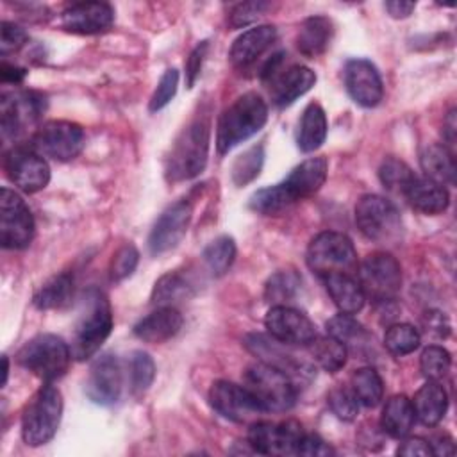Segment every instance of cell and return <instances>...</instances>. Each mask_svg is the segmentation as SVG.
Wrapping results in <instances>:
<instances>
[{
	"label": "cell",
	"instance_id": "bcb514c9",
	"mask_svg": "<svg viewBox=\"0 0 457 457\" xmlns=\"http://www.w3.org/2000/svg\"><path fill=\"white\" fill-rule=\"evenodd\" d=\"M177 87H179V71L175 68H170L159 79L157 87L150 98V104H148L150 112H155V111H161L162 107H166L171 102V98L175 96Z\"/></svg>",
	"mask_w": 457,
	"mask_h": 457
},
{
	"label": "cell",
	"instance_id": "c3c4849f",
	"mask_svg": "<svg viewBox=\"0 0 457 457\" xmlns=\"http://www.w3.org/2000/svg\"><path fill=\"white\" fill-rule=\"evenodd\" d=\"M268 9L266 2H243L237 4L228 14V25L232 29H241L255 21Z\"/></svg>",
	"mask_w": 457,
	"mask_h": 457
},
{
	"label": "cell",
	"instance_id": "44dd1931",
	"mask_svg": "<svg viewBox=\"0 0 457 457\" xmlns=\"http://www.w3.org/2000/svg\"><path fill=\"white\" fill-rule=\"evenodd\" d=\"M345 86L352 100L362 107H375L384 96V84L377 66L368 59H350L345 66Z\"/></svg>",
	"mask_w": 457,
	"mask_h": 457
},
{
	"label": "cell",
	"instance_id": "9a60e30c",
	"mask_svg": "<svg viewBox=\"0 0 457 457\" xmlns=\"http://www.w3.org/2000/svg\"><path fill=\"white\" fill-rule=\"evenodd\" d=\"M46 100L41 93L36 91H20V93H2L0 102V127L2 136L18 137L25 132L29 125L37 121L45 112Z\"/></svg>",
	"mask_w": 457,
	"mask_h": 457
},
{
	"label": "cell",
	"instance_id": "484cf974",
	"mask_svg": "<svg viewBox=\"0 0 457 457\" xmlns=\"http://www.w3.org/2000/svg\"><path fill=\"white\" fill-rule=\"evenodd\" d=\"M402 195L412 209L423 214H439L446 211L450 204L446 187L427 177H414Z\"/></svg>",
	"mask_w": 457,
	"mask_h": 457
},
{
	"label": "cell",
	"instance_id": "9f6ffc18",
	"mask_svg": "<svg viewBox=\"0 0 457 457\" xmlns=\"http://www.w3.org/2000/svg\"><path fill=\"white\" fill-rule=\"evenodd\" d=\"M0 75H2V80L4 82H12V84H18L25 79L27 75V70L21 68V66H16V64H9L7 61L2 62V68H0Z\"/></svg>",
	"mask_w": 457,
	"mask_h": 457
},
{
	"label": "cell",
	"instance_id": "60d3db41",
	"mask_svg": "<svg viewBox=\"0 0 457 457\" xmlns=\"http://www.w3.org/2000/svg\"><path fill=\"white\" fill-rule=\"evenodd\" d=\"M264 148L262 145H253L243 152L232 164V182L236 186H246L255 180L262 170Z\"/></svg>",
	"mask_w": 457,
	"mask_h": 457
},
{
	"label": "cell",
	"instance_id": "8d00e7d4",
	"mask_svg": "<svg viewBox=\"0 0 457 457\" xmlns=\"http://www.w3.org/2000/svg\"><path fill=\"white\" fill-rule=\"evenodd\" d=\"M189 295L191 286L187 284V280L180 273L170 271L155 282L150 300L157 307H175V303L182 302Z\"/></svg>",
	"mask_w": 457,
	"mask_h": 457
},
{
	"label": "cell",
	"instance_id": "d4e9b609",
	"mask_svg": "<svg viewBox=\"0 0 457 457\" xmlns=\"http://www.w3.org/2000/svg\"><path fill=\"white\" fill-rule=\"evenodd\" d=\"M182 314L175 307H157L134 325V336L145 343H164L182 328Z\"/></svg>",
	"mask_w": 457,
	"mask_h": 457
},
{
	"label": "cell",
	"instance_id": "4dcf8cb0",
	"mask_svg": "<svg viewBox=\"0 0 457 457\" xmlns=\"http://www.w3.org/2000/svg\"><path fill=\"white\" fill-rule=\"evenodd\" d=\"M414 421L416 416L412 402L405 395H395L386 402L380 416L382 432H386L391 437L402 439L411 432Z\"/></svg>",
	"mask_w": 457,
	"mask_h": 457
},
{
	"label": "cell",
	"instance_id": "91938a15",
	"mask_svg": "<svg viewBox=\"0 0 457 457\" xmlns=\"http://www.w3.org/2000/svg\"><path fill=\"white\" fill-rule=\"evenodd\" d=\"M4 377H2V386H5V382H7V375H9V359L4 355Z\"/></svg>",
	"mask_w": 457,
	"mask_h": 457
},
{
	"label": "cell",
	"instance_id": "681fc988",
	"mask_svg": "<svg viewBox=\"0 0 457 457\" xmlns=\"http://www.w3.org/2000/svg\"><path fill=\"white\" fill-rule=\"evenodd\" d=\"M2 37H0V48H2V55L5 57L9 52H16L20 50L25 43H27V32L11 23V21H2Z\"/></svg>",
	"mask_w": 457,
	"mask_h": 457
},
{
	"label": "cell",
	"instance_id": "5bb4252c",
	"mask_svg": "<svg viewBox=\"0 0 457 457\" xmlns=\"http://www.w3.org/2000/svg\"><path fill=\"white\" fill-rule=\"evenodd\" d=\"M7 179L23 193H37L50 182V166L30 145H16L4 154Z\"/></svg>",
	"mask_w": 457,
	"mask_h": 457
},
{
	"label": "cell",
	"instance_id": "6da1fadb",
	"mask_svg": "<svg viewBox=\"0 0 457 457\" xmlns=\"http://www.w3.org/2000/svg\"><path fill=\"white\" fill-rule=\"evenodd\" d=\"M328 162L325 157H311L291 170V173L278 184L262 187L250 196V209L264 214L277 216L289 205L314 195L325 184Z\"/></svg>",
	"mask_w": 457,
	"mask_h": 457
},
{
	"label": "cell",
	"instance_id": "680465c9",
	"mask_svg": "<svg viewBox=\"0 0 457 457\" xmlns=\"http://www.w3.org/2000/svg\"><path fill=\"white\" fill-rule=\"evenodd\" d=\"M430 448H432V453H436V455H453L455 453L453 441L448 436L436 437L434 443H430Z\"/></svg>",
	"mask_w": 457,
	"mask_h": 457
},
{
	"label": "cell",
	"instance_id": "816d5d0a",
	"mask_svg": "<svg viewBox=\"0 0 457 457\" xmlns=\"http://www.w3.org/2000/svg\"><path fill=\"white\" fill-rule=\"evenodd\" d=\"M207 48H209V43L207 41H202L187 57L186 61V84L187 87H193L195 80L198 79V73H200V68H202V62H204V57L207 54Z\"/></svg>",
	"mask_w": 457,
	"mask_h": 457
},
{
	"label": "cell",
	"instance_id": "5b68a950",
	"mask_svg": "<svg viewBox=\"0 0 457 457\" xmlns=\"http://www.w3.org/2000/svg\"><path fill=\"white\" fill-rule=\"evenodd\" d=\"M62 416V395L45 382V386L32 396L21 416V437L29 446H41L48 443L61 423Z\"/></svg>",
	"mask_w": 457,
	"mask_h": 457
},
{
	"label": "cell",
	"instance_id": "1f68e13d",
	"mask_svg": "<svg viewBox=\"0 0 457 457\" xmlns=\"http://www.w3.org/2000/svg\"><path fill=\"white\" fill-rule=\"evenodd\" d=\"M327 137V116L320 104L311 102L302 114L298 134H296V145L302 152L309 154L318 150Z\"/></svg>",
	"mask_w": 457,
	"mask_h": 457
},
{
	"label": "cell",
	"instance_id": "db71d44e",
	"mask_svg": "<svg viewBox=\"0 0 457 457\" xmlns=\"http://www.w3.org/2000/svg\"><path fill=\"white\" fill-rule=\"evenodd\" d=\"M427 330L430 332H436L437 336H446L450 332V325H448V320L445 314L434 311V312H427Z\"/></svg>",
	"mask_w": 457,
	"mask_h": 457
},
{
	"label": "cell",
	"instance_id": "ab89813d",
	"mask_svg": "<svg viewBox=\"0 0 457 457\" xmlns=\"http://www.w3.org/2000/svg\"><path fill=\"white\" fill-rule=\"evenodd\" d=\"M421 343L420 332L409 323H395L386 330L384 346L391 355L403 357L412 353Z\"/></svg>",
	"mask_w": 457,
	"mask_h": 457
},
{
	"label": "cell",
	"instance_id": "f546056e",
	"mask_svg": "<svg viewBox=\"0 0 457 457\" xmlns=\"http://www.w3.org/2000/svg\"><path fill=\"white\" fill-rule=\"evenodd\" d=\"M332 34H334V27L328 18L311 16L303 20V23L300 25V30L296 36V48L300 50L302 55L314 59L328 48L332 41Z\"/></svg>",
	"mask_w": 457,
	"mask_h": 457
},
{
	"label": "cell",
	"instance_id": "f907efd6",
	"mask_svg": "<svg viewBox=\"0 0 457 457\" xmlns=\"http://www.w3.org/2000/svg\"><path fill=\"white\" fill-rule=\"evenodd\" d=\"M298 455H307V457H323V455H334V450L328 443H325L320 436L316 434H305L300 446H298Z\"/></svg>",
	"mask_w": 457,
	"mask_h": 457
},
{
	"label": "cell",
	"instance_id": "7a4b0ae2",
	"mask_svg": "<svg viewBox=\"0 0 457 457\" xmlns=\"http://www.w3.org/2000/svg\"><path fill=\"white\" fill-rule=\"evenodd\" d=\"M112 330V311L104 291L89 287L82 296V309L71 336V355L75 361L93 357Z\"/></svg>",
	"mask_w": 457,
	"mask_h": 457
},
{
	"label": "cell",
	"instance_id": "cb8c5ba5",
	"mask_svg": "<svg viewBox=\"0 0 457 457\" xmlns=\"http://www.w3.org/2000/svg\"><path fill=\"white\" fill-rule=\"evenodd\" d=\"M277 41V29L271 25H259L245 30L230 48V62L237 70L252 66L273 43Z\"/></svg>",
	"mask_w": 457,
	"mask_h": 457
},
{
	"label": "cell",
	"instance_id": "2e32d148",
	"mask_svg": "<svg viewBox=\"0 0 457 457\" xmlns=\"http://www.w3.org/2000/svg\"><path fill=\"white\" fill-rule=\"evenodd\" d=\"M209 402L218 414L236 423H253L264 414V409L245 386L228 380H216L211 386Z\"/></svg>",
	"mask_w": 457,
	"mask_h": 457
},
{
	"label": "cell",
	"instance_id": "7c38bea8",
	"mask_svg": "<svg viewBox=\"0 0 457 457\" xmlns=\"http://www.w3.org/2000/svg\"><path fill=\"white\" fill-rule=\"evenodd\" d=\"M305 432L295 420L280 423L257 420L248 428V446L262 455H298Z\"/></svg>",
	"mask_w": 457,
	"mask_h": 457
},
{
	"label": "cell",
	"instance_id": "83f0119b",
	"mask_svg": "<svg viewBox=\"0 0 457 457\" xmlns=\"http://www.w3.org/2000/svg\"><path fill=\"white\" fill-rule=\"evenodd\" d=\"M325 287L334 300L336 307L345 312V314H357L366 302L364 291L355 278V275H346V273H334L323 277Z\"/></svg>",
	"mask_w": 457,
	"mask_h": 457
},
{
	"label": "cell",
	"instance_id": "4316f807",
	"mask_svg": "<svg viewBox=\"0 0 457 457\" xmlns=\"http://www.w3.org/2000/svg\"><path fill=\"white\" fill-rule=\"evenodd\" d=\"M412 409L416 420H420L425 427L437 425L448 409V396L445 387L436 380H427L414 395Z\"/></svg>",
	"mask_w": 457,
	"mask_h": 457
},
{
	"label": "cell",
	"instance_id": "8992f818",
	"mask_svg": "<svg viewBox=\"0 0 457 457\" xmlns=\"http://www.w3.org/2000/svg\"><path fill=\"white\" fill-rule=\"evenodd\" d=\"M71 357V348L62 337L39 334L20 348L16 361L43 382H54L66 373Z\"/></svg>",
	"mask_w": 457,
	"mask_h": 457
},
{
	"label": "cell",
	"instance_id": "7dc6e473",
	"mask_svg": "<svg viewBox=\"0 0 457 457\" xmlns=\"http://www.w3.org/2000/svg\"><path fill=\"white\" fill-rule=\"evenodd\" d=\"M137 261H139V252L134 245L121 246L114 253V259L111 261V268H109L111 280L120 282V280L130 277L137 266Z\"/></svg>",
	"mask_w": 457,
	"mask_h": 457
},
{
	"label": "cell",
	"instance_id": "30bf717a",
	"mask_svg": "<svg viewBox=\"0 0 457 457\" xmlns=\"http://www.w3.org/2000/svg\"><path fill=\"white\" fill-rule=\"evenodd\" d=\"M355 223L362 236L375 243H393L402 234V216L396 205L380 195H364L357 202Z\"/></svg>",
	"mask_w": 457,
	"mask_h": 457
},
{
	"label": "cell",
	"instance_id": "277c9868",
	"mask_svg": "<svg viewBox=\"0 0 457 457\" xmlns=\"http://www.w3.org/2000/svg\"><path fill=\"white\" fill-rule=\"evenodd\" d=\"M211 123L200 116L193 120L171 145L166 159V177L171 182L189 180L200 175L207 164Z\"/></svg>",
	"mask_w": 457,
	"mask_h": 457
},
{
	"label": "cell",
	"instance_id": "603a6c76",
	"mask_svg": "<svg viewBox=\"0 0 457 457\" xmlns=\"http://www.w3.org/2000/svg\"><path fill=\"white\" fill-rule=\"evenodd\" d=\"M271 100L277 107H287L300 96H303L314 84H316V73L300 64H293L284 71H278L271 80Z\"/></svg>",
	"mask_w": 457,
	"mask_h": 457
},
{
	"label": "cell",
	"instance_id": "d590c367",
	"mask_svg": "<svg viewBox=\"0 0 457 457\" xmlns=\"http://www.w3.org/2000/svg\"><path fill=\"white\" fill-rule=\"evenodd\" d=\"M350 389L355 395L359 405L377 407L384 395V384L380 375L373 368H359L350 378Z\"/></svg>",
	"mask_w": 457,
	"mask_h": 457
},
{
	"label": "cell",
	"instance_id": "d6a6232c",
	"mask_svg": "<svg viewBox=\"0 0 457 457\" xmlns=\"http://www.w3.org/2000/svg\"><path fill=\"white\" fill-rule=\"evenodd\" d=\"M420 164L427 179L452 186L455 182V159L445 145H428L420 154Z\"/></svg>",
	"mask_w": 457,
	"mask_h": 457
},
{
	"label": "cell",
	"instance_id": "f5cc1de1",
	"mask_svg": "<svg viewBox=\"0 0 457 457\" xmlns=\"http://www.w3.org/2000/svg\"><path fill=\"white\" fill-rule=\"evenodd\" d=\"M398 455H407V457H428L434 455L430 443L425 441L423 437H407L396 450Z\"/></svg>",
	"mask_w": 457,
	"mask_h": 457
},
{
	"label": "cell",
	"instance_id": "11a10c76",
	"mask_svg": "<svg viewBox=\"0 0 457 457\" xmlns=\"http://www.w3.org/2000/svg\"><path fill=\"white\" fill-rule=\"evenodd\" d=\"M384 7L389 12V16H393V18H407L414 11L416 4L414 2H403V0H391V2H386Z\"/></svg>",
	"mask_w": 457,
	"mask_h": 457
},
{
	"label": "cell",
	"instance_id": "52a82bcc",
	"mask_svg": "<svg viewBox=\"0 0 457 457\" xmlns=\"http://www.w3.org/2000/svg\"><path fill=\"white\" fill-rule=\"evenodd\" d=\"M245 387L264 412H286L296 402L295 382L284 371L266 362H255L246 368Z\"/></svg>",
	"mask_w": 457,
	"mask_h": 457
},
{
	"label": "cell",
	"instance_id": "ffe728a7",
	"mask_svg": "<svg viewBox=\"0 0 457 457\" xmlns=\"http://www.w3.org/2000/svg\"><path fill=\"white\" fill-rule=\"evenodd\" d=\"M121 364L116 355L102 353L89 368L86 395L98 405H112L121 395Z\"/></svg>",
	"mask_w": 457,
	"mask_h": 457
},
{
	"label": "cell",
	"instance_id": "ee69618b",
	"mask_svg": "<svg viewBox=\"0 0 457 457\" xmlns=\"http://www.w3.org/2000/svg\"><path fill=\"white\" fill-rule=\"evenodd\" d=\"M155 378L154 359L143 352L136 350L130 357V386L136 395H143Z\"/></svg>",
	"mask_w": 457,
	"mask_h": 457
},
{
	"label": "cell",
	"instance_id": "f35d334b",
	"mask_svg": "<svg viewBox=\"0 0 457 457\" xmlns=\"http://www.w3.org/2000/svg\"><path fill=\"white\" fill-rule=\"evenodd\" d=\"M202 257L209 271L220 277L225 271H228L236 259V243L230 236H220L205 246Z\"/></svg>",
	"mask_w": 457,
	"mask_h": 457
},
{
	"label": "cell",
	"instance_id": "9c48e42d",
	"mask_svg": "<svg viewBox=\"0 0 457 457\" xmlns=\"http://www.w3.org/2000/svg\"><path fill=\"white\" fill-rule=\"evenodd\" d=\"M357 280L366 298L387 303L402 287L400 262L387 252H373L357 266Z\"/></svg>",
	"mask_w": 457,
	"mask_h": 457
},
{
	"label": "cell",
	"instance_id": "e575fe53",
	"mask_svg": "<svg viewBox=\"0 0 457 457\" xmlns=\"http://www.w3.org/2000/svg\"><path fill=\"white\" fill-rule=\"evenodd\" d=\"M309 350L312 359L318 362V366L328 373H337L346 364V357H348L346 346L328 334L323 337L318 336L309 345Z\"/></svg>",
	"mask_w": 457,
	"mask_h": 457
},
{
	"label": "cell",
	"instance_id": "e0dca14e",
	"mask_svg": "<svg viewBox=\"0 0 457 457\" xmlns=\"http://www.w3.org/2000/svg\"><path fill=\"white\" fill-rule=\"evenodd\" d=\"M191 218H193V205L187 198H180L171 205H168L150 230V236H148L150 253L159 255L175 248L186 236Z\"/></svg>",
	"mask_w": 457,
	"mask_h": 457
},
{
	"label": "cell",
	"instance_id": "7402d4cb",
	"mask_svg": "<svg viewBox=\"0 0 457 457\" xmlns=\"http://www.w3.org/2000/svg\"><path fill=\"white\" fill-rule=\"evenodd\" d=\"M114 21V11L105 2H77L61 14V25L73 34H98Z\"/></svg>",
	"mask_w": 457,
	"mask_h": 457
},
{
	"label": "cell",
	"instance_id": "f6af8a7d",
	"mask_svg": "<svg viewBox=\"0 0 457 457\" xmlns=\"http://www.w3.org/2000/svg\"><path fill=\"white\" fill-rule=\"evenodd\" d=\"M330 411L343 421H352L359 412V402L352 389L334 387L327 396Z\"/></svg>",
	"mask_w": 457,
	"mask_h": 457
},
{
	"label": "cell",
	"instance_id": "ac0fdd59",
	"mask_svg": "<svg viewBox=\"0 0 457 457\" xmlns=\"http://www.w3.org/2000/svg\"><path fill=\"white\" fill-rule=\"evenodd\" d=\"M264 325L271 337L289 346H309L318 337L314 323L289 305H273L266 312Z\"/></svg>",
	"mask_w": 457,
	"mask_h": 457
},
{
	"label": "cell",
	"instance_id": "6f0895ef",
	"mask_svg": "<svg viewBox=\"0 0 457 457\" xmlns=\"http://www.w3.org/2000/svg\"><path fill=\"white\" fill-rule=\"evenodd\" d=\"M455 127H457V123H455V111L452 109V111L448 112V116H446V120L443 121V137H445V141H446L445 146H446L450 152H453L452 146H453V143H455Z\"/></svg>",
	"mask_w": 457,
	"mask_h": 457
},
{
	"label": "cell",
	"instance_id": "8fae6325",
	"mask_svg": "<svg viewBox=\"0 0 457 457\" xmlns=\"http://www.w3.org/2000/svg\"><path fill=\"white\" fill-rule=\"evenodd\" d=\"M86 145V134L80 125L66 120L45 121L30 137V146L43 157L54 161L75 159Z\"/></svg>",
	"mask_w": 457,
	"mask_h": 457
},
{
	"label": "cell",
	"instance_id": "ba28073f",
	"mask_svg": "<svg viewBox=\"0 0 457 457\" xmlns=\"http://www.w3.org/2000/svg\"><path fill=\"white\" fill-rule=\"evenodd\" d=\"M307 266L318 277L334 273L355 275L357 271V252L352 239L341 232H321L309 243Z\"/></svg>",
	"mask_w": 457,
	"mask_h": 457
},
{
	"label": "cell",
	"instance_id": "7bdbcfd3",
	"mask_svg": "<svg viewBox=\"0 0 457 457\" xmlns=\"http://www.w3.org/2000/svg\"><path fill=\"white\" fill-rule=\"evenodd\" d=\"M450 366H452V357L446 348L430 345L421 352L420 370L427 380L439 382L443 377H446V373L450 371Z\"/></svg>",
	"mask_w": 457,
	"mask_h": 457
},
{
	"label": "cell",
	"instance_id": "d6986e66",
	"mask_svg": "<svg viewBox=\"0 0 457 457\" xmlns=\"http://www.w3.org/2000/svg\"><path fill=\"white\" fill-rule=\"evenodd\" d=\"M243 345L261 359V362H266L280 371H284L293 382L295 380H303L312 375L311 364L305 361L298 359L295 353H291L286 346V343L277 341L271 336L264 334H248L243 339Z\"/></svg>",
	"mask_w": 457,
	"mask_h": 457
},
{
	"label": "cell",
	"instance_id": "836d02e7",
	"mask_svg": "<svg viewBox=\"0 0 457 457\" xmlns=\"http://www.w3.org/2000/svg\"><path fill=\"white\" fill-rule=\"evenodd\" d=\"M71 296H73V277L70 273H59V275H54L37 289L32 302L37 309L48 311V309H59L66 305Z\"/></svg>",
	"mask_w": 457,
	"mask_h": 457
},
{
	"label": "cell",
	"instance_id": "4fadbf2b",
	"mask_svg": "<svg viewBox=\"0 0 457 457\" xmlns=\"http://www.w3.org/2000/svg\"><path fill=\"white\" fill-rule=\"evenodd\" d=\"M34 237V218L25 200L12 189L0 191V243L9 250H21Z\"/></svg>",
	"mask_w": 457,
	"mask_h": 457
},
{
	"label": "cell",
	"instance_id": "3957f363",
	"mask_svg": "<svg viewBox=\"0 0 457 457\" xmlns=\"http://www.w3.org/2000/svg\"><path fill=\"white\" fill-rule=\"evenodd\" d=\"M268 121V105L261 95L250 91L237 96L216 125V148L223 155L239 143L257 134Z\"/></svg>",
	"mask_w": 457,
	"mask_h": 457
},
{
	"label": "cell",
	"instance_id": "74e56055",
	"mask_svg": "<svg viewBox=\"0 0 457 457\" xmlns=\"http://www.w3.org/2000/svg\"><path fill=\"white\" fill-rule=\"evenodd\" d=\"M302 278L295 271H277L264 284V298L271 305H287L298 289Z\"/></svg>",
	"mask_w": 457,
	"mask_h": 457
},
{
	"label": "cell",
	"instance_id": "f1b7e54d",
	"mask_svg": "<svg viewBox=\"0 0 457 457\" xmlns=\"http://www.w3.org/2000/svg\"><path fill=\"white\" fill-rule=\"evenodd\" d=\"M327 334L341 341L348 352L364 355L373 343L371 334L352 316V314H336L327 321Z\"/></svg>",
	"mask_w": 457,
	"mask_h": 457
},
{
	"label": "cell",
	"instance_id": "b9f144b4",
	"mask_svg": "<svg viewBox=\"0 0 457 457\" xmlns=\"http://www.w3.org/2000/svg\"><path fill=\"white\" fill-rule=\"evenodd\" d=\"M414 177L416 175L412 173V170L403 161H400L396 157L384 159V162L378 168V179H380L382 186L393 193L402 195Z\"/></svg>",
	"mask_w": 457,
	"mask_h": 457
}]
</instances>
